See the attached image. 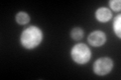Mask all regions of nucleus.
Here are the masks:
<instances>
[{
    "label": "nucleus",
    "mask_w": 121,
    "mask_h": 80,
    "mask_svg": "<svg viewBox=\"0 0 121 80\" xmlns=\"http://www.w3.org/2000/svg\"><path fill=\"white\" fill-rule=\"evenodd\" d=\"M113 60L110 57H101L93 64V72L98 76H105L113 69Z\"/></svg>",
    "instance_id": "nucleus-3"
},
{
    "label": "nucleus",
    "mask_w": 121,
    "mask_h": 80,
    "mask_svg": "<svg viewBox=\"0 0 121 80\" xmlns=\"http://www.w3.org/2000/svg\"><path fill=\"white\" fill-rule=\"evenodd\" d=\"M43 39V30L37 26L31 25L22 31L20 35V44L22 45V47L27 49V50H32L41 43Z\"/></svg>",
    "instance_id": "nucleus-1"
},
{
    "label": "nucleus",
    "mask_w": 121,
    "mask_h": 80,
    "mask_svg": "<svg viewBox=\"0 0 121 80\" xmlns=\"http://www.w3.org/2000/svg\"><path fill=\"white\" fill-rule=\"evenodd\" d=\"M95 17L99 22L105 23L112 18V11L107 7H99L95 11Z\"/></svg>",
    "instance_id": "nucleus-5"
},
{
    "label": "nucleus",
    "mask_w": 121,
    "mask_h": 80,
    "mask_svg": "<svg viewBox=\"0 0 121 80\" xmlns=\"http://www.w3.org/2000/svg\"><path fill=\"white\" fill-rule=\"evenodd\" d=\"M15 20L18 24L20 25H25L29 23L30 21V16L28 13L24 12V11H19V12H17V14L15 15Z\"/></svg>",
    "instance_id": "nucleus-6"
},
{
    "label": "nucleus",
    "mask_w": 121,
    "mask_h": 80,
    "mask_svg": "<svg viewBox=\"0 0 121 80\" xmlns=\"http://www.w3.org/2000/svg\"><path fill=\"white\" fill-rule=\"evenodd\" d=\"M113 30H114L115 35L121 38V15L118 14L117 16L114 18V21H113Z\"/></svg>",
    "instance_id": "nucleus-7"
},
{
    "label": "nucleus",
    "mask_w": 121,
    "mask_h": 80,
    "mask_svg": "<svg viewBox=\"0 0 121 80\" xmlns=\"http://www.w3.org/2000/svg\"><path fill=\"white\" fill-rule=\"evenodd\" d=\"M70 35L72 37V39L79 41L84 37V30H83L81 27H75L71 30Z\"/></svg>",
    "instance_id": "nucleus-8"
},
{
    "label": "nucleus",
    "mask_w": 121,
    "mask_h": 80,
    "mask_svg": "<svg viewBox=\"0 0 121 80\" xmlns=\"http://www.w3.org/2000/svg\"><path fill=\"white\" fill-rule=\"evenodd\" d=\"M70 55L75 63L79 64V65H84L90 61L91 57H92V52L87 44L77 43L71 49Z\"/></svg>",
    "instance_id": "nucleus-2"
},
{
    "label": "nucleus",
    "mask_w": 121,
    "mask_h": 80,
    "mask_svg": "<svg viewBox=\"0 0 121 80\" xmlns=\"http://www.w3.org/2000/svg\"><path fill=\"white\" fill-rule=\"evenodd\" d=\"M87 40H88L89 44H91L93 47H100L106 43L107 36L101 30H95V31H92L89 34Z\"/></svg>",
    "instance_id": "nucleus-4"
},
{
    "label": "nucleus",
    "mask_w": 121,
    "mask_h": 80,
    "mask_svg": "<svg viewBox=\"0 0 121 80\" xmlns=\"http://www.w3.org/2000/svg\"><path fill=\"white\" fill-rule=\"evenodd\" d=\"M109 7L114 11L121 10V1L120 0H110L109 1Z\"/></svg>",
    "instance_id": "nucleus-9"
}]
</instances>
